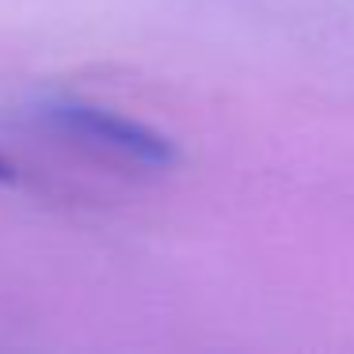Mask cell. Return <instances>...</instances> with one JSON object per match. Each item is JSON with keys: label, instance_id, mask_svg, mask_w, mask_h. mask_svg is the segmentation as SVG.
Here are the masks:
<instances>
[{"label": "cell", "instance_id": "6da1fadb", "mask_svg": "<svg viewBox=\"0 0 354 354\" xmlns=\"http://www.w3.org/2000/svg\"><path fill=\"white\" fill-rule=\"evenodd\" d=\"M31 118L46 133L69 141L77 149H88L95 156L130 164V168H168L171 141L156 133L153 126L126 118L111 107H100L92 100H73V95H46L31 107Z\"/></svg>", "mask_w": 354, "mask_h": 354}, {"label": "cell", "instance_id": "7a4b0ae2", "mask_svg": "<svg viewBox=\"0 0 354 354\" xmlns=\"http://www.w3.org/2000/svg\"><path fill=\"white\" fill-rule=\"evenodd\" d=\"M0 183H19V171H16V164H8L4 156H0Z\"/></svg>", "mask_w": 354, "mask_h": 354}]
</instances>
